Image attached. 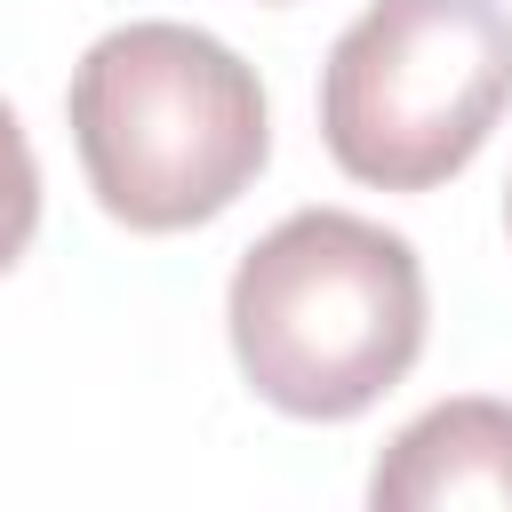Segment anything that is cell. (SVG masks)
Masks as SVG:
<instances>
[{
	"label": "cell",
	"mask_w": 512,
	"mask_h": 512,
	"mask_svg": "<svg viewBox=\"0 0 512 512\" xmlns=\"http://www.w3.org/2000/svg\"><path fill=\"white\" fill-rule=\"evenodd\" d=\"M232 360L280 416L344 424L424 352L416 248L344 208H296L232 272Z\"/></svg>",
	"instance_id": "6da1fadb"
},
{
	"label": "cell",
	"mask_w": 512,
	"mask_h": 512,
	"mask_svg": "<svg viewBox=\"0 0 512 512\" xmlns=\"http://www.w3.org/2000/svg\"><path fill=\"white\" fill-rule=\"evenodd\" d=\"M72 144L88 192L128 232H184L224 216L264 152L256 72L192 24H120L72 72Z\"/></svg>",
	"instance_id": "7a4b0ae2"
},
{
	"label": "cell",
	"mask_w": 512,
	"mask_h": 512,
	"mask_svg": "<svg viewBox=\"0 0 512 512\" xmlns=\"http://www.w3.org/2000/svg\"><path fill=\"white\" fill-rule=\"evenodd\" d=\"M512 104L504 0H376L328 48L320 136L376 192L448 184Z\"/></svg>",
	"instance_id": "3957f363"
},
{
	"label": "cell",
	"mask_w": 512,
	"mask_h": 512,
	"mask_svg": "<svg viewBox=\"0 0 512 512\" xmlns=\"http://www.w3.org/2000/svg\"><path fill=\"white\" fill-rule=\"evenodd\" d=\"M376 512H512V400H440L424 408L368 472Z\"/></svg>",
	"instance_id": "277c9868"
},
{
	"label": "cell",
	"mask_w": 512,
	"mask_h": 512,
	"mask_svg": "<svg viewBox=\"0 0 512 512\" xmlns=\"http://www.w3.org/2000/svg\"><path fill=\"white\" fill-rule=\"evenodd\" d=\"M32 224H40V168H32V144L16 128V112L0 104V272L32 248Z\"/></svg>",
	"instance_id": "5b68a950"
},
{
	"label": "cell",
	"mask_w": 512,
	"mask_h": 512,
	"mask_svg": "<svg viewBox=\"0 0 512 512\" xmlns=\"http://www.w3.org/2000/svg\"><path fill=\"white\" fill-rule=\"evenodd\" d=\"M504 216H512V200H504Z\"/></svg>",
	"instance_id": "8992f818"
}]
</instances>
